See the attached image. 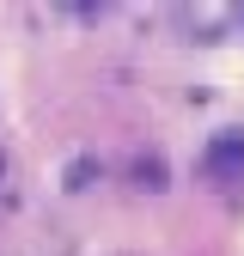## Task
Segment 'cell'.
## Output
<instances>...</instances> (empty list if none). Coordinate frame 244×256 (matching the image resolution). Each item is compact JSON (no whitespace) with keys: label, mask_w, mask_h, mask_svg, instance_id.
Returning <instances> with one entry per match:
<instances>
[{"label":"cell","mask_w":244,"mask_h":256,"mask_svg":"<svg viewBox=\"0 0 244 256\" xmlns=\"http://www.w3.org/2000/svg\"><path fill=\"white\" fill-rule=\"evenodd\" d=\"M238 158H244V134H238V128H226V134L214 140V152H208V165H238Z\"/></svg>","instance_id":"1"},{"label":"cell","mask_w":244,"mask_h":256,"mask_svg":"<svg viewBox=\"0 0 244 256\" xmlns=\"http://www.w3.org/2000/svg\"><path fill=\"white\" fill-rule=\"evenodd\" d=\"M0 177H6V158H0Z\"/></svg>","instance_id":"2"}]
</instances>
